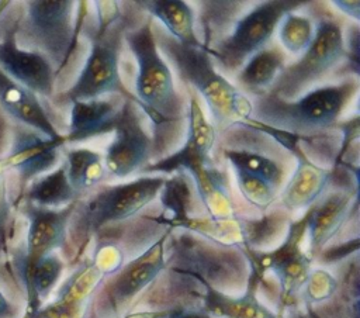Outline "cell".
Instances as JSON below:
<instances>
[{
  "mask_svg": "<svg viewBox=\"0 0 360 318\" xmlns=\"http://www.w3.org/2000/svg\"><path fill=\"white\" fill-rule=\"evenodd\" d=\"M155 39L158 49L167 56L180 79L204 98L217 127L239 124L252 118V101L215 70L212 56L204 45H181L165 32H159Z\"/></svg>",
  "mask_w": 360,
  "mask_h": 318,
  "instance_id": "cell-1",
  "label": "cell"
},
{
  "mask_svg": "<svg viewBox=\"0 0 360 318\" xmlns=\"http://www.w3.org/2000/svg\"><path fill=\"white\" fill-rule=\"evenodd\" d=\"M357 89V79L349 77L340 83L312 89L292 100L264 93L252 103V117L266 127L292 135L314 134L338 121Z\"/></svg>",
  "mask_w": 360,
  "mask_h": 318,
  "instance_id": "cell-2",
  "label": "cell"
},
{
  "mask_svg": "<svg viewBox=\"0 0 360 318\" xmlns=\"http://www.w3.org/2000/svg\"><path fill=\"white\" fill-rule=\"evenodd\" d=\"M125 42L138 65L135 79L136 103L155 125L177 121L183 113V103L172 72L158 49L150 20L135 30L127 31Z\"/></svg>",
  "mask_w": 360,
  "mask_h": 318,
  "instance_id": "cell-3",
  "label": "cell"
},
{
  "mask_svg": "<svg viewBox=\"0 0 360 318\" xmlns=\"http://www.w3.org/2000/svg\"><path fill=\"white\" fill-rule=\"evenodd\" d=\"M166 238L167 232L103 280L90 301L94 318L122 317L135 298L155 281L165 269Z\"/></svg>",
  "mask_w": 360,
  "mask_h": 318,
  "instance_id": "cell-4",
  "label": "cell"
},
{
  "mask_svg": "<svg viewBox=\"0 0 360 318\" xmlns=\"http://www.w3.org/2000/svg\"><path fill=\"white\" fill-rule=\"evenodd\" d=\"M73 4L69 0L27 3L20 31L21 48L45 56L55 70L66 62L73 48Z\"/></svg>",
  "mask_w": 360,
  "mask_h": 318,
  "instance_id": "cell-5",
  "label": "cell"
},
{
  "mask_svg": "<svg viewBox=\"0 0 360 318\" xmlns=\"http://www.w3.org/2000/svg\"><path fill=\"white\" fill-rule=\"evenodd\" d=\"M301 4L304 1L300 0H271L256 4L236 21L232 32L219 42L215 51H208L210 55L224 70L240 69L252 55L266 48L283 15Z\"/></svg>",
  "mask_w": 360,
  "mask_h": 318,
  "instance_id": "cell-6",
  "label": "cell"
},
{
  "mask_svg": "<svg viewBox=\"0 0 360 318\" xmlns=\"http://www.w3.org/2000/svg\"><path fill=\"white\" fill-rule=\"evenodd\" d=\"M345 55L342 27L333 20H322L308 49L292 65H285L266 91L283 100H292L314 82L323 77Z\"/></svg>",
  "mask_w": 360,
  "mask_h": 318,
  "instance_id": "cell-7",
  "label": "cell"
},
{
  "mask_svg": "<svg viewBox=\"0 0 360 318\" xmlns=\"http://www.w3.org/2000/svg\"><path fill=\"white\" fill-rule=\"evenodd\" d=\"M165 182L166 176L155 174L103 187L83 207V232L87 235L108 224L134 217L160 194Z\"/></svg>",
  "mask_w": 360,
  "mask_h": 318,
  "instance_id": "cell-8",
  "label": "cell"
},
{
  "mask_svg": "<svg viewBox=\"0 0 360 318\" xmlns=\"http://www.w3.org/2000/svg\"><path fill=\"white\" fill-rule=\"evenodd\" d=\"M120 34L108 28L97 32L91 41L90 53L76 82L62 97L68 101H86L101 98L105 94H118L122 98L135 100L127 90L118 69ZM136 101V100H135Z\"/></svg>",
  "mask_w": 360,
  "mask_h": 318,
  "instance_id": "cell-9",
  "label": "cell"
},
{
  "mask_svg": "<svg viewBox=\"0 0 360 318\" xmlns=\"http://www.w3.org/2000/svg\"><path fill=\"white\" fill-rule=\"evenodd\" d=\"M305 236V217L288 225L287 235L280 246L269 252H253V273L260 279L266 272H271L278 283L283 300L294 297L304 286L309 272L312 257L302 249Z\"/></svg>",
  "mask_w": 360,
  "mask_h": 318,
  "instance_id": "cell-10",
  "label": "cell"
},
{
  "mask_svg": "<svg viewBox=\"0 0 360 318\" xmlns=\"http://www.w3.org/2000/svg\"><path fill=\"white\" fill-rule=\"evenodd\" d=\"M112 132L114 138L103 158L105 170L120 179L142 170L149 159L152 141L143 129L135 100L122 98Z\"/></svg>",
  "mask_w": 360,
  "mask_h": 318,
  "instance_id": "cell-11",
  "label": "cell"
},
{
  "mask_svg": "<svg viewBox=\"0 0 360 318\" xmlns=\"http://www.w3.org/2000/svg\"><path fill=\"white\" fill-rule=\"evenodd\" d=\"M72 203L62 208H41L32 204L25 205L28 232L24 250L15 257L18 276L31 269L41 257L53 253L66 243L68 224L75 211Z\"/></svg>",
  "mask_w": 360,
  "mask_h": 318,
  "instance_id": "cell-12",
  "label": "cell"
},
{
  "mask_svg": "<svg viewBox=\"0 0 360 318\" xmlns=\"http://www.w3.org/2000/svg\"><path fill=\"white\" fill-rule=\"evenodd\" d=\"M215 142V127L205 118L195 97L190 98L187 107V135L183 146L172 155L146 165V173H173L188 170L201 163H211V151Z\"/></svg>",
  "mask_w": 360,
  "mask_h": 318,
  "instance_id": "cell-13",
  "label": "cell"
},
{
  "mask_svg": "<svg viewBox=\"0 0 360 318\" xmlns=\"http://www.w3.org/2000/svg\"><path fill=\"white\" fill-rule=\"evenodd\" d=\"M105 277L107 274L91 257L65 280L53 301L24 318H84L94 293Z\"/></svg>",
  "mask_w": 360,
  "mask_h": 318,
  "instance_id": "cell-14",
  "label": "cell"
},
{
  "mask_svg": "<svg viewBox=\"0 0 360 318\" xmlns=\"http://www.w3.org/2000/svg\"><path fill=\"white\" fill-rule=\"evenodd\" d=\"M0 70L37 96L51 97L56 70L38 52L18 46L14 35L0 41Z\"/></svg>",
  "mask_w": 360,
  "mask_h": 318,
  "instance_id": "cell-15",
  "label": "cell"
},
{
  "mask_svg": "<svg viewBox=\"0 0 360 318\" xmlns=\"http://www.w3.org/2000/svg\"><path fill=\"white\" fill-rule=\"evenodd\" d=\"M346 191H335L318 200L305 214V235H308V255H318L343 227L352 204Z\"/></svg>",
  "mask_w": 360,
  "mask_h": 318,
  "instance_id": "cell-16",
  "label": "cell"
},
{
  "mask_svg": "<svg viewBox=\"0 0 360 318\" xmlns=\"http://www.w3.org/2000/svg\"><path fill=\"white\" fill-rule=\"evenodd\" d=\"M0 106L6 113L25 124L32 131L39 132L52 139H60L63 135L51 122L38 96L27 87L15 83L0 70Z\"/></svg>",
  "mask_w": 360,
  "mask_h": 318,
  "instance_id": "cell-17",
  "label": "cell"
},
{
  "mask_svg": "<svg viewBox=\"0 0 360 318\" xmlns=\"http://www.w3.org/2000/svg\"><path fill=\"white\" fill-rule=\"evenodd\" d=\"M63 144H66L65 136L52 139L32 129L21 131L10 155L11 166L24 180L38 177L55 166Z\"/></svg>",
  "mask_w": 360,
  "mask_h": 318,
  "instance_id": "cell-18",
  "label": "cell"
},
{
  "mask_svg": "<svg viewBox=\"0 0 360 318\" xmlns=\"http://www.w3.org/2000/svg\"><path fill=\"white\" fill-rule=\"evenodd\" d=\"M294 152L297 156V166L280 196L283 207L288 211L312 207L321 200L330 180L329 170L309 160L301 151L294 149Z\"/></svg>",
  "mask_w": 360,
  "mask_h": 318,
  "instance_id": "cell-19",
  "label": "cell"
},
{
  "mask_svg": "<svg viewBox=\"0 0 360 318\" xmlns=\"http://www.w3.org/2000/svg\"><path fill=\"white\" fill-rule=\"evenodd\" d=\"M121 103L112 98L72 101L69 129L65 142H84L98 135L112 132Z\"/></svg>",
  "mask_w": 360,
  "mask_h": 318,
  "instance_id": "cell-20",
  "label": "cell"
},
{
  "mask_svg": "<svg viewBox=\"0 0 360 318\" xmlns=\"http://www.w3.org/2000/svg\"><path fill=\"white\" fill-rule=\"evenodd\" d=\"M259 277L252 273L248 290L239 295H228L211 286H207L202 310L214 318H278L256 295Z\"/></svg>",
  "mask_w": 360,
  "mask_h": 318,
  "instance_id": "cell-21",
  "label": "cell"
},
{
  "mask_svg": "<svg viewBox=\"0 0 360 318\" xmlns=\"http://www.w3.org/2000/svg\"><path fill=\"white\" fill-rule=\"evenodd\" d=\"M195 190L211 220H229L235 217L225 174L214 163H201L187 170Z\"/></svg>",
  "mask_w": 360,
  "mask_h": 318,
  "instance_id": "cell-22",
  "label": "cell"
},
{
  "mask_svg": "<svg viewBox=\"0 0 360 318\" xmlns=\"http://www.w3.org/2000/svg\"><path fill=\"white\" fill-rule=\"evenodd\" d=\"M145 8L153 18L159 20L169 35L181 45L201 46L202 42L198 39L194 28V13L193 8L181 0H152V1H136Z\"/></svg>",
  "mask_w": 360,
  "mask_h": 318,
  "instance_id": "cell-23",
  "label": "cell"
},
{
  "mask_svg": "<svg viewBox=\"0 0 360 318\" xmlns=\"http://www.w3.org/2000/svg\"><path fill=\"white\" fill-rule=\"evenodd\" d=\"M285 66V56L277 46H266L252 55L236 75L238 83L248 91L264 94Z\"/></svg>",
  "mask_w": 360,
  "mask_h": 318,
  "instance_id": "cell-24",
  "label": "cell"
},
{
  "mask_svg": "<svg viewBox=\"0 0 360 318\" xmlns=\"http://www.w3.org/2000/svg\"><path fill=\"white\" fill-rule=\"evenodd\" d=\"M63 267V260L53 252L41 257L31 269L20 276L28 301L25 317L34 314L39 307H42V301L49 297L58 284Z\"/></svg>",
  "mask_w": 360,
  "mask_h": 318,
  "instance_id": "cell-25",
  "label": "cell"
},
{
  "mask_svg": "<svg viewBox=\"0 0 360 318\" xmlns=\"http://www.w3.org/2000/svg\"><path fill=\"white\" fill-rule=\"evenodd\" d=\"M79 194L70 186L65 165L39 176L27 191V203L41 208H62L75 203Z\"/></svg>",
  "mask_w": 360,
  "mask_h": 318,
  "instance_id": "cell-26",
  "label": "cell"
},
{
  "mask_svg": "<svg viewBox=\"0 0 360 318\" xmlns=\"http://www.w3.org/2000/svg\"><path fill=\"white\" fill-rule=\"evenodd\" d=\"M66 176L73 190L80 194L98 186L105 177L103 156L89 148H75L65 153Z\"/></svg>",
  "mask_w": 360,
  "mask_h": 318,
  "instance_id": "cell-27",
  "label": "cell"
},
{
  "mask_svg": "<svg viewBox=\"0 0 360 318\" xmlns=\"http://www.w3.org/2000/svg\"><path fill=\"white\" fill-rule=\"evenodd\" d=\"M224 156L228 159L232 169H240L262 177L276 189H278L283 180V169L269 156L243 149H226L224 151Z\"/></svg>",
  "mask_w": 360,
  "mask_h": 318,
  "instance_id": "cell-28",
  "label": "cell"
},
{
  "mask_svg": "<svg viewBox=\"0 0 360 318\" xmlns=\"http://www.w3.org/2000/svg\"><path fill=\"white\" fill-rule=\"evenodd\" d=\"M277 27L280 44L292 55L304 53L315 35L314 23L308 17L295 14L294 11L285 13Z\"/></svg>",
  "mask_w": 360,
  "mask_h": 318,
  "instance_id": "cell-29",
  "label": "cell"
},
{
  "mask_svg": "<svg viewBox=\"0 0 360 318\" xmlns=\"http://www.w3.org/2000/svg\"><path fill=\"white\" fill-rule=\"evenodd\" d=\"M160 200L166 210L167 225H173L184 218H187V211L190 207V189L183 176L177 174L173 177H166V182L160 190Z\"/></svg>",
  "mask_w": 360,
  "mask_h": 318,
  "instance_id": "cell-30",
  "label": "cell"
},
{
  "mask_svg": "<svg viewBox=\"0 0 360 318\" xmlns=\"http://www.w3.org/2000/svg\"><path fill=\"white\" fill-rule=\"evenodd\" d=\"M233 173L238 190L249 204L259 210H266L274 203L277 189L269 182L240 169H233Z\"/></svg>",
  "mask_w": 360,
  "mask_h": 318,
  "instance_id": "cell-31",
  "label": "cell"
},
{
  "mask_svg": "<svg viewBox=\"0 0 360 318\" xmlns=\"http://www.w3.org/2000/svg\"><path fill=\"white\" fill-rule=\"evenodd\" d=\"M336 280L330 273L326 270L318 269L309 272L304 286H302V294L304 298L308 303H321L326 298H329L335 290H336Z\"/></svg>",
  "mask_w": 360,
  "mask_h": 318,
  "instance_id": "cell-32",
  "label": "cell"
},
{
  "mask_svg": "<svg viewBox=\"0 0 360 318\" xmlns=\"http://www.w3.org/2000/svg\"><path fill=\"white\" fill-rule=\"evenodd\" d=\"M7 218H8V207L4 197V182L3 176H0V241L4 243L6 241V229H7Z\"/></svg>",
  "mask_w": 360,
  "mask_h": 318,
  "instance_id": "cell-33",
  "label": "cell"
},
{
  "mask_svg": "<svg viewBox=\"0 0 360 318\" xmlns=\"http://www.w3.org/2000/svg\"><path fill=\"white\" fill-rule=\"evenodd\" d=\"M332 4H335V7L338 10H340L343 14L354 18L356 21L360 20V1L359 0H338V1H332Z\"/></svg>",
  "mask_w": 360,
  "mask_h": 318,
  "instance_id": "cell-34",
  "label": "cell"
},
{
  "mask_svg": "<svg viewBox=\"0 0 360 318\" xmlns=\"http://www.w3.org/2000/svg\"><path fill=\"white\" fill-rule=\"evenodd\" d=\"M167 318H214V317L210 315L202 308L201 310L183 308V310H172V312Z\"/></svg>",
  "mask_w": 360,
  "mask_h": 318,
  "instance_id": "cell-35",
  "label": "cell"
},
{
  "mask_svg": "<svg viewBox=\"0 0 360 318\" xmlns=\"http://www.w3.org/2000/svg\"><path fill=\"white\" fill-rule=\"evenodd\" d=\"M172 310H155V311H138V312H129L124 314L120 318H167L170 315Z\"/></svg>",
  "mask_w": 360,
  "mask_h": 318,
  "instance_id": "cell-36",
  "label": "cell"
},
{
  "mask_svg": "<svg viewBox=\"0 0 360 318\" xmlns=\"http://www.w3.org/2000/svg\"><path fill=\"white\" fill-rule=\"evenodd\" d=\"M17 310L15 307L6 298V295L0 290V318H15Z\"/></svg>",
  "mask_w": 360,
  "mask_h": 318,
  "instance_id": "cell-37",
  "label": "cell"
}]
</instances>
